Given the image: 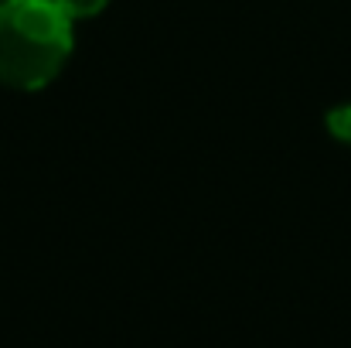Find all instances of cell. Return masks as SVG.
<instances>
[{"mask_svg": "<svg viewBox=\"0 0 351 348\" xmlns=\"http://www.w3.org/2000/svg\"><path fill=\"white\" fill-rule=\"evenodd\" d=\"M58 0H0V86L34 93L55 82L75 31Z\"/></svg>", "mask_w": 351, "mask_h": 348, "instance_id": "1", "label": "cell"}, {"mask_svg": "<svg viewBox=\"0 0 351 348\" xmlns=\"http://www.w3.org/2000/svg\"><path fill=\"white\" fill-rule=\"evenodd\" d=\"M113 0H58V7L72 17V21H86V17H96L110 7Z\"/></svg>", "mask_w": 351, "mask_h": 348, "instance_id": "2", "label": "cell"}, {"mask_svg": "<svg viewBox=\"0 0 351 348\" xmlns=\"http://www.w3.org/2000/svg\"><path fill=\"white\" fill-rule=\"evenodd\" d=\"M331 130L338 137H351V106L348 110H338V113L331 116Z\"/></svg>", "mask_w": 351, "mask_h": 348, "instance_id": "3", "label": "cell"}]
</instances>
